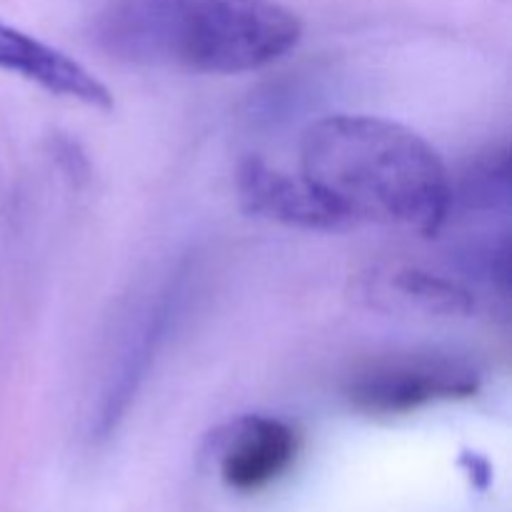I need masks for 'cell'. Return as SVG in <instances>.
<instances>
[{"instance_id":"1","label":"cell","mask_w":512,"mask_h":512,"mask_svg":"<svg viewBox=\"0 0 512 512\" xmlns=\"http://www.w3.org/2000/svg\"><path fill=\"white\" fill-rule=\"evenodd\" d=\"M300 180L350 223L438 235L453 215V178L415 130L375 115L320 118L300 140Z\"/></svg>"},{"instance_id":"2","label":"cell","mask_w":512,"mask_h":512,"mask_svg":"<svg viewBox=\"0 0 512 512\" xmlns=\"http://www.w3.org/2000/svg\"><path fill=\"white\" fill-rule=\"evenodd\" d=\"M95 33L123 63L243 75L293 53L303 23L278 0H108Z\"/></svg>"},{"instance_id":"3","label":"cell","mask_w":512,"mask_h":512,"mask_svg":"<svg viewBox=\"0 0 512 512\" xmlns=\"http://www.w3.org/2000/svg\"><path fill=\"white\" fill-rule=\"evenodd\" d=\"M480 375L465 360L445 353H410L378 360L348 385V400L368 415H403L440 400L478 393Z\"/></svg>"},{"instance_id":"4","label":"cell","mask_w":512,"mask_h":512,"mask_svg":"<svg viewBox=\"0 0 512 512\" xmlns=\"http://www.w3.org/2000/svg\"><path fill=\"white\" fill-rule=\"evenodd\" d=\"M0 70L35 83L55 98H68L98 110L113 108L110 90L85 65L5 20H0Z\"/></svg>"},{"instance_id":"5","label":"cell","mask_w":512,"mask_h":512,"mask_svg":"<svg viewBox=\"0 0 512 512\" xmlns=\"http://www.w3.org/2000/svg\"><path fill=\"white\" fill-rule=\"evenodd\" d=\"M300 440L293 425L273 415H248L230 430L220 453V478L238 493L268 488L295 463Z\"/></svg>"},{"instance_id":"6","label":"cell","mask_w":512,"mask_h":512,"mask_svg":"<svg viewBox=\"0 0 512 512\" xmlns=\"http://www.w3.org/2000/svg\"><path fill=\"white\" fill-rule=\"evenodd\" d=\"M235 185L243 208L255 218L275 220L288 228L303 230L343 228L333 210L300 180V175L293 178L280 173L260 158H248L240 163Z\"/></svg>"},{"instance_id":"7","label":"cell","mask_w":512,"mask_h":512,"mask_svg":"<svg viewBox=\"0 0 512 512\" xmlns=\"http://www.w3.org/2000/svg\"><path fill=\"white\" fill-rule=\"evenodd\" d=\"M510 200V160L508 150H490L455 185L453 180V208L488 213V210L508 208ZM450 208V210H453Z\"/></svg>"},{"instance_id":"8","label":"cell","mask_w":512,"mask_h":512,"mask_svg":"<svg viewBox=\"0 0 512 512\" xmlns=\"http://www.w3.org/2000/svg\"><path fill=\"white\" fill-rule=\"evenodd\" d=\"M393 285L403 298L415 300L420 308L430 310V313L458 315L473 308V298H470L468 290L460 288L453 280L438 278V275L405 270V273L395 275Z\"/></svg>"}]
</instances>
